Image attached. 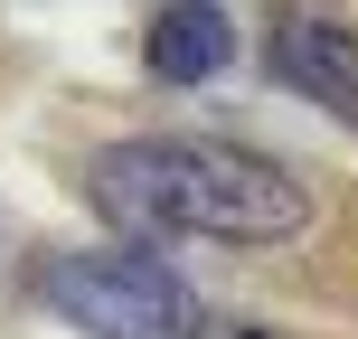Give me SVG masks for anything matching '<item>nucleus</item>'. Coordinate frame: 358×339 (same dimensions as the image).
<instances>
[{
    "label": "nucleus",
    "mask_w": 358,
    "mask_h": 339,
    "mask_svg": "<svg viewBox=\"0 0 358 339\" xmlns=\"http://www.w3.org/2000/svg\"><path fill=\"white\" fill-rule=\"evenodd\" d=\"M85 198L142 236L208 245H283L311 226V179L236 142H104L85 161Z\"/></svg>",
    "instance_id": "1"
},
{
    "label": "nucleus",
    "mask_w": 358,
    "mask_h": 339,
    "mask_svg": "<svg viewBox=\"0 0 358 339\" xmlns=\"http://www.w3.org/2000/svg\"><path fill=\"white\" fill-rule=\"evenodd\" d=\"M38 302L85 339H208V302L142 245H66L38 264Z\"/></svg>",
    "instance_id": "2"
},
{
    "label": "nucleus",
    "mask_w": 358,
    "mask_h": 339,
    "mask_svg": "<svg viewBox=\"0 0 358 339\" xmlns=\"http://www.w3.org/2000/svg\"><path fill=\"white\" fill-rule=\"evenodd\" d=\"M227 57H236V19L217 0H161L151 29H142V66L161 85H208Z\"/></svg>",
    "instance_id": "4"
},
{
    "label": "nucleus",
    "mask_w": 358,
    "mask_h": 339,
    "mask_svg": "<svg viewBox=\"0 0 358 339\" xmlns=\"http://www.w3.org/2000/svg\"><path fill=\"white\" fill-rule=\"evenodd\" d=\"M273 75H283L292 94H311L321 113H340V123H358V29H340V19H273Z\"/></svg>",
    "instance_id": "3"
}]
</instances>
